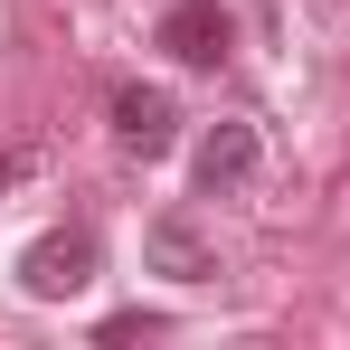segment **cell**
<instances>
[{
    "instance_id": "obj_1",
    "label": "cell",
    "mask_w": 350,
    "mask_h": 350,
    "mask_svg": "<svg viewBox=\"0 0 350 350\" xmlns=\"http://www.w3.org/2000/svg\"><path fill=\"white\" fill-rule=\"evenodd\" d=\"M85 275H95V237L85 228H57V237H38V246L19 256V284L38 293V303H66Z\"/></svg>"
},
{
    "instance_id": "obj_2",
    "label": "cell",
    "mask_w": 350,
    "mask_h": 350,
    "mask_svg": "<svg viewBox=\"0 0 350 350\" xmlns=\"http://www.w3.org/2000/svg\"><path fill=\"white\" fill-rule=\"evenodd\" d=\"M114 142L142 152V161H161V152L180 142V105L161 95V85H123L114 95Z\"/></svg>"
},
{
    "instance_id": "obj_3",
    "label": "cell",
    "mask_w": 350,
    "mask_h": 350,
    "mask_svg": "<svg viewBox=\"0 0 350 350\" xmlns=\"http://www.w3.org/2000/svg\"><path fill=\"white\" fill-rule=\"evenodd\" d=\"M161 48H171L180 66H218L237 48V19L218 10V0H180L171 19H161Z\"/></svg>"
},
{
    "instance_id": "obj_4",
    "label": "cell",
    "mask_w": 350,
    "mask_h": 350,
    "mask_svg": "<svg viewBox=\"0 0 350 350\" xmlns=\"http://www.w3.org/2000/svg\"><path fill=\"white\" fill-rule=\"evenodd\" d=\"M142 256H152V275H171V284H218V246L189 228V218H152V228H142Z\"/></svg>"
},
{
    "instance_id": "obj_5",
    "label": "cell",
    "mask_w": 350,
    "mask_h": 350,
    "mask_svg": "<svg viewBox=\"0 0 350 350\" xmlns=\"http://www.w3.org/2000/svg\"><path fill=\"white\" fill-rule=\"evenodd\" d=\"M256 180V123H208V142H199V189L218 199V189H246Z\"/></svg>"
},
{
    "instance_id": "obj_6",
    "label": "cell",
    "mask_w": 350,
    "mask_h": 350,
    "mask_svg": "<svg viewBox=\"0 0 350 350\" xmlns=\"http://www.w3.org/2000/svg\"><path fill=\"white\" fill-rule=\"evenodd\" d=\"M10 180H19V152H0V189H10Z\"/></svg>"
}]
</instances>
